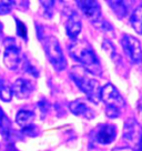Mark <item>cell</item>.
Listing matches in <instances>:
<instances>
[{"label": "cell", "instance_id": "6da1fadb", "mask_svg": "<svg viewBox=\"0 0 142 151\" xmlns=\"http://www.w3.org/2000/svg\"><path fill=\"white\" fill-rule=\"evenodd\" d=\"M68 51L70 56L81 63V66L88 70L91 75L100 76L102 73V68L100 65L98 57L95 55L93 48L91 45L85 39L81 40H75L68 47Z\"/></svg>", "mask_w": 142, "mask_h": 151}, {"label": "cell", "instance_id": "7a4b0ae2", "mask_svg": "<svg viewBox=\"0 0 142 151\" xmlns=\"http://www.w3.org/2000/svg\"><path fill=\"white\" fill-rule=\"evenodd\" d=\"M70 78L76 83L77 87L83 93L87 94L88 99L95 104L98 102V100L100 99L101 88H100L99 82L91 77V73L89 71L85 70L81 65L75 66L72 67L70 71Z\"/></svg>", "mask_w": 142, "mask_h": 151}, {"label": "cell", "instance_id": "3957f363", "mask_svg": "<svg viewBox=\"0 0 142 151\" xmlns=\"http://www.w3.org/2000/svg\"><path fill=\"white\" fill-rule=\"evenodd\" d=\"M43 49L47 55L48 60L50 61L52 67L57 71H62L66 69L67 60L63 52H62L60 42L55 36H50L44 39L43 41Z\"/></svg>", "mask_w": 142, "mask_h": 151}, {"label": "cell", "instance_id": "277c9868", "mask_svg": "<svg viewBox=\"0 0 142 151\" xmlns=\"http://www.w3.org/2000/svg\"><path fill=\"white\" fill-rule=\"evenodd\" d=\"M5 52H4V63L9 70H17L22 61L21 50L16 43L14 38L8 37L4 41Z\"/></svg>", "mask_w": 142, "mask_h": 151}, {"label": "cell", "instance_id": "5b68a950", "mask_svg": "<svg viewBox=\"0 0 142 151\" xmlns=\"http://www.w3.org/2000/svg\"><path fill=\"white\" fill-rule=\"evenodd\" d=\"M121 46L132 63H140L142 61L141 43L136 37L128 33L123 35L121 38Z\"/></svg>", "mask_w": 142, "mask_h": 151}, {"label": "cell", "instance_id": "8992f818", "mask_svg": "<svg viewBox=\"0 0 142 151\" xmlns=\"http://www.w3.org/2000/svg\"><path fill=\"white\" fill-rule=\"evenodd\" d=\"M100 100H102L107 107H113V108L121 109L126 106V101L118 89L112 83L108 82L101 88L100 91Z\"/></svg>", "mask_w": 142, "mask_h": 151}, {"label": "cell", "instance_id": "52a82bcc", "mask_svg": "<svg viewBox=\"0 0 142 151\" xmlns=\"http://www.w3.org/2000/svg\"><path fill=\"white\" fill-rule=\"evenodd\" d=\"M91 137L100 145H110L117 138V127L111 123H101L91 132Z\"/></svg>", "mask_w": 142, "mask_h": 151}, {"label": "cell", "instance_id": "ba28073f", "mask_svg": "<svg viewBox=\"0 0 142 151\" xmlns=\"http://www.w3.org/2000/svg\"><path fill=\"white\" fill-rule=\"evenodd\" d=\"M142 137V128L133 118H128L123 124L122 139L128 145H132L133 148L137 146L140 138ZM132 148V149H133Z\"/></svg>", "mask_w": 142, "mask_h": 151}, {"label": "cell", "instance_id": "9c48e42d", "mask_svg": "<svg viewBox=\"0 0 142 151\" xmlns=\"http://www.w3.org/2000/svg\"><path fill=\"white\" fill-rule=\"evenodd\" d=\"M76 2L78 8L90 22L95 24L101 19V6L98 1L81 0V1H76Z\"/></svg>", "mask_w": 142, "mask_h": 151}, {"label": "cell", "instance_id": "30bf717a", "mask_svg": "<svg viewBox=\"0 0 142 151\" xmlns=\"http://www.w3.org/2000/svg\"><path fill=\"white\" fill-rule=\"evenodd\" d=\"M69 109L77 117H81V118L88 119V120H91L95 117V110L82 99H77L71 101L69 104Z\"/></svg>", "mask_w": 142, "mask_h": 151}, {"label": "cell", "instance_id": "8fae6325", "mask_svg": "<svg viewBox=\"0 0 142 151\" xmlns=\"http://www.w3.org/2000/svg\"><path fill=\"white\" fill-rule=\"evenodd\" d=\"M34 86L30 80L26 78H18L14 82L12 92L14 96L18 99H27L33 92Z\"/></svg>", "mask_w": 142, "mask_h": 151}, {"label": "cell", "instance_id": "7c38bea8", "mask_svg": "<svg viewBox=\"0 0 142 151\" xmlns=\"http://www.w3.org/2000/svg\"><path fill=\"white\" fill-rule=\"evenodd\" d=\"M81 28H82V22H81L80 14L77 11H72L69 14L66 22V32L68 37L72 39L73 41L77 40L79 33L81 32Z\"/></svg>", "mask_w": 142, "mask_h": 151}, {"label": "cell", "instance_id": "4fadbf2b", "mask_svg": "<svg viewBox=\"0 0 142 151\" xmlns=\"http://www.w3.org/2000/svg\"><path fill=\"white\" fill-rule=\"evenodd\" d=\"M33 120H34V112L31 111V110L21 109L16 114V122L22 129L33 124Z\"/></svg>", "mask_w": 142, "mask_h": 151}, {"label": "cell", "instance_id": "5bb4252c", "mask_svg": "<svg viewBox=\"0 0 142 151\" xmlns=\"http://www.w3.org/2000/svg\"><path fill=\"white\" fill-rule=\"evenodd\" d=\"M12 133L11 128V121L8 118V116L0 107V136L4 139H9Z\"/></svg>", "mask_w": 142, "mask_h": 151}, {"label": "cell", "instance_id": "9a60e30c", "mask_svg": "<svg viewBox=\"0 0 142 151\" xmlns=\"http://www.w3.org/2000/svg\"><path fill=\"white\" fill-rule=\"evenodd\" d=\"M111 9L113 10L114 14L118 17L120 20L124 19L129 14V5L127 1H107Z\"/></svg>", "mask_w": 142, "mask_h": 151}, {"label": "cell", "instance_id": "2e32d148", "mask_svg": "<svg viewBox=\"0 0 142 151\" xmlns=\"http://www.w3.org/2000/svg\"><path fill=\"white\" fill-rule=\"evenodd\" d=\"M130 24L136 32L142 35V5H139L132 11L130 17Z\"/></svg>", "mask_w": 142, "mask_h": 151}, {"label": "cell", "instance_id": "e0dca14e", "mask_svg": "<svg viewBox=\"0 0 142 151\" xmlns=\"http://www.w3.org/2000/svg\"><path fill=\"white\" fill-rule=\"evenodd\" d=\"M12 97H14L12 88H10L9 86L0 78V99L4 102H10Z\"/></svg>", "mask_w": 142, "mask_h": 151}, {"label": "cell", "instance_id": "ac0fdd59", "mask_svg": "<svg viewBox=\"0 0 142 151\" xmlns=\"http://www.w3.org/2000/svg\"><path fill=\"white\" fill-rule=\"evenodd\" d=\"M16 20V27H17V35L19 36L21 39H24V41L28 40V30H27V26L18 18H14Z\"/></svg>", "mask_w": 142, "mask_h": 151}, {"label": "cell", "instance_id": "d6986e66", "mask_svg": "<svg viewBox=\"0 0 142 151\" xmlns=\"http://www.w3.org/2000/svg\"><path fill=\"white\" fill-rule=\"evenodd\" d=\"M102 49L104 50V52H107L111 59L115 60V57H117V51H115V48L112 45V42L108 40V39H104L103 42H102Z\"/></svg>", "mask_w": 142, "mask_h": 151}, {"label": "cell", "instance_id": "ffe728a7", "mask_svg": "<svg viewBox=\"0 0 142 151\" xmlns=\"http://www.w3.org/2000/svg\"><path fill=\"white\" fill-rule=\"evenodd\" d=\"M93 24H95L98 29L102 30V31H104V32H112V31H113V27H112V24H110L109 21L103 20V19H100V20H98V21L95 22Z\"/></svg>", "mask_w": 142, "mask_h": 151}, {"label": "cell", "instance_id": "44dd1931", "mask_svg": "<svg viewBox=\"0 0 142 151\" xmlns=\"http://www.w3.org/2000/svg\"><path fill=\"white\" fill-rule=\"evenodd\" d=\"M14 6V1H0V16L10 14Z\"/></svg>", "mask_w": 142, "mask_h": 151}, {"label": "cell", "instance_id": "7402d4cb", "mask_svg": "<svg viewBox=\"0 0 142 151\" xmlns=\"http://www.w3.org/2000/svg\"><path fill=\"white\" fill-rule=\"evenodd\" d=\"M24 72H27V73H29V75H32L34 76V77H38L39 76V71L38 69L36 68V66L34 65H32V63H30V61H28V60H24Z\"/></svg>", "mask_w": 142, "mask_h": 151}, {"label": "cell", "instance_id": "603a6c76", "mask_svg": "<svg viewBox=\"0 0 142 151\" xmlns=\"http://www.w3.org/2000/svg\"><path fill=\"white\" fill-rule=\"evenodd\" d=\"M39 129L37 126L34 124H31L29 127H26L22 129V133H24L26 136H29V137H37L39 134Z\"/></svg>", "mask_w": 142, "mask_h": 151}, {"label": "cell", "instance_id": "cb8c5ba5", "mask_svg": "<svg viewBox=\"0 0 142 151\" xmlns=\"http://www.w3.org/2000/svg\"><path fill=\"white\" fill-rule=\"evenodd\" d=\"M40 4L44 8V14L50 18L52 16V9L55 6V1H40Z\"/></svg>", "mask_w": 142, "mask_h": 151}, {"label": "cell", "instance_id": "d4e9b609", "mask_svg": "<svg viewBox=\"0 0 142 151\" xmlns=\"http://www.w3.org/2000/svg\"><path fill=\"white\" fill-rule=\"evenodd\" d=\"M37 106H38L39 111H40V113H41V116H42V117H44V116L47 114L49 108H50V104H49V102H48L46 99H42V100H40L38 104H37Z\"/></svg>", "mask_w": 142, "mask_h": 151}, {"label": "cell", "instance_id": "484cf974", "mask_svg": "<svg viewBox=\"0 0 142 151\" xmlns=\"http://www.w3.org/2000/svg\"><path fill=\"white\" fill-rule=\"evenodd\" d=\"M105 114H107L108 118H118L119 116H120V109L113 108V107H107L105 108Z\"/></svg>", "mask_w": 142, "mask_h": 151}, {"label": "cell", "instance_id": "4316f807", "mask_svg": "<svg viewBox=\"0 0 142 151\" xmlns=\"http://www.w3.org/2000/svg\"><path fill=\"white\" fill-rule=\"evenodd\" d=\"M112 151H133V149L130 147H117Z\"/></svg>", "mask_w": 142, "mask_h": 151}, {"label": "cell", "instance_id": "83f0119b", "mask_svg": "<svg viewBox=\"0 0 142 151\" xmlns=\"http://www.w3.org/2000/svg\"><path fill=\"white\" fill-rule=\"evenodd\" d=\"M133 151H142V137L140 138V140H139L137 146L133 148Z\"/></svg>", "mask_w": 142, "mask_h": 151}, {"label": "cell", "instance_id": "f1b7e54d", "mask_svg": "<svg viewBox=\"0 0 142 151\" xmlns=\"http://www.w3.org/2000/svg\"><path fill=\"white\" fill-rule=\"evenodd\" d=\"M2 32H4V24L0 21V35H2Z\"/></svg>", "mask_w": 142, "mask_h": 151}, {"label": "cell", "instance_id": "f546056e", "mask_svg": "<svg viewBox=\"0 0 142 151\" xmlns=\"http://www.w3.org/2000/svg\"><path fill=\"white\" fill-rule=\"evenodd\" d=\"M139 112H140V114H141V117H142V107L141 106L139 107Z\"/></svg>", "mask_w": 142, "mask_h": 151}]
</instances>
